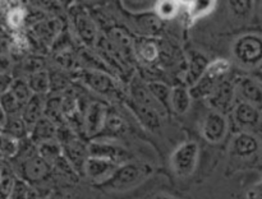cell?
<instances>
[{"instance_id": "6da1fadb", "label": "cell", "mask_w": 262, "mask_h": 199, "mask_svg": "<svg viewBox=\"0 0 262 199\" xmlns=\"http://www.w3.org/2000/svg\"><path fill=\"white\" fill-rule=\"evenodd\" d=\"M154 168L147 162H127L118 166L110 178L100 183L99 188L109 191H124L142 184L152 173Z\"/></svg>"}, {"instance_id": "7a4b0ae2", "label": "cell", "mask_w": 262, "mask_h": 199, "mask_svg": "<svg viewBox=\"0 0 262 199\" xmlns=\"http://www.w3.org/2000/svg\"><path fill=\"white\" fill-rule=\"evenodd\" d=\"M232 54L235 63L246 69H257L262 66V35L245 33L234 41Z\"/></svg>"}, {"instance_id": "3957f363", "label": "cell", "mask_w": 262, "mask_h": 199, "mask_svg": "<svg viewBox=\"0 0 262 199\" xmlns=\"http://www.w3.org/2000/svg\"><path fill=\"white\" fill-rule=\"evenodd\" d=\"M200 147L196 142H186L179 145L170 158L171 168L179 178H188L196 170Z\"/></svg>"}, {"instance_id": "277c9868", "label": "cell", "mask_w": 262, "mask_h": 199, "mask_svg": "<svg viewBox=\"0 0 262 199\" xmlns=\"http://www.w3.org/2000/svg\"><path fill=\"white\" fill-rule=\"evenodd\" d=\"M79 79L84 86L89 87L91 91L102 96L112 97L118 93V86L114 79L106 71L101 70H82L79 73Z\"/></svg>"}, {"instance_id": "5b68a950", "label": "cell", "mask_w": 262, "mask_h": 199, "mask_svg": "<svg viewBox=\"0 0 262 199\" xmlns=\"http://www.w3.org/2000/svg\"><path fill=\"white\" fill-rule=\"evenodd\" d=\"M235 92L237 86L229 78H224L217 83L214 92L209 97V105L214 109V111L225 114L234 106Z\"/></svg>"}, {"instance_id": "8992f818", "label": "cell", "mask_w": 262, "mask_h": 199, "mask_svg": "<svg viewBox=\"0 0 262 199\" xmlns=\"http://www.w3.org/2000/svg\"><path fill=\"white\" fill-rule=\"evenodd\" d=\"M90 157H99L104 160H109L117 165L130 162L133 156L128 152L125 148L120 145L112 144V143L102 142H92L87 148Z\"/></svg>"}, {"instance_id": "52a82bcc", "label": "cell", "mask_w": 262, "mask_h": 199, "mask_svg": "<svg viewBox=\"0 0 262 199\" xmlns=\"http://www.w3.org/2000/svg\"><path fill=\"white\" fill-rule=\"evenodd\" d=\"M228 132V121L224 114L217 111H210L205 116L202 124V137L209 143H220Z\"/></svg>"}, {"instance_id": "ba28073f", "label": "cell", "mask_w": 262, "mask_h": 199, "mask_svg": "<svg viewBox=\"0 0 262 199\" xmlns=\"http://www.w3.org/2000/svg\"><path fill=\"white\" fill-rule=\"evenodd\" d=\"M230 150L235 157L250 158L260 152L261 142L251 132H242L233 138Z\"/></svg>"}, {"instance_id": "9c48e42d", "label": "cell", "mask_w": 262, "mask_h": 199, "mask_svg": "<svg viewBox=\"0 0 262 199\" xmlns=\"http://www.w3.org/2000/svg\"><path fill=\"white\" fill-rule=\"evenodd\" d=\"M233 116H234L235 122L243 129H256L262 122L261 110L243 101L235 105L234 110H233Z\"/></svg>"}, {"instance_id": "30bf717a", "label": "cell", "mask_w": 262, "mask_h": 199, "mask_svg": "<svg viewBox=\"0 0 262 199\" xmlns=\"http://www.w3.org/2000/svg\"><path fill=\"white\" fill-rule=\"evenodd\" d=\"M237 92L243 102L262 110V83L252 77H243L237 82Z\"/></svg>"}, {"instance_id": "8fae6325", "label": "cell", "mask_w": 262, "mask_h": 199, "mask_svg": "<svg viewBox=\"0 0 262 199\" xmlns=\"http://www.w3.org/2000/svg\"><path fill=\"white\" fill-rule=\"evenodd\" d=\"M50 172V163L40 155L27 156L20 166V173L27 181H40Z\"/></svg>"}, {"instance_id": "7c38bea8", "label": "cell", "mask_w": 262, "mask_h": 199, "mask_svg": "<svg viewBox=\"0 0 262 199\" xmlns=\"http://www.w3.org/2000/svg\"><path fill=\"white\" fill-rule=\"evenodd\" d=\"M118 166L120 165H117L109 160H104V158L87 157L86 163H84V173L92 180L99 181L100 184L110 178L112 173L118 168Z\"/></svg>"}, {"instance_id": "4fadbf2b", "label": "cell", "mask_w": 262, "mask_h": 199, "mask_svg": "<svg viewBox=\"0 0 262 199\" xmlns=\"http://www.w3.org/2000/svg\"><path fill=\"white\" fill-rule=\"evenodd\" d=\"M106 120V109L99 101H94L89 105L84 114V128L89 135H96L104 129Z\"/></svg>"}, {"instance_id": "5bb4252c", "label": "cell", "mask_w": 262, "mask_h": 199, "mask_svg": "<svg viewBox=\"0 0 262 199\" xmlns=\"http://www.w3.org/2000/svg\"><path fill=\"white\" fill-rule=\"evenodd\" d=\"M59 31H60V24L55 19H42L41 22L36 23L35 26L31 27V33H32L33 38L38 43L46 46H50L54 42Z\"/></svg>"}, {"instance_id": "9a60e30c", "label": "cell", "mask_w": 262, "mask_h": 199, "mask_svg": "<svg viewBox=\"0 0 262 199\" xmlns=\"http://www.w3.org/2000/svg\"><path fill=\"white\" fill-rule=\"evenodd\" d=\"M56 132H58V129H56L55 124L50 119L42 116L30 129L31 142L38 145L42 144V143L50 142V140H54Z\"/></svg>"}, {"instance_id": "2e32d148", "label": "cell", "mask_w": 262, "mask_h": 199, "mask_svg": "<svg viewBox=\"0 0 262 199\" xmlns=\"http://www.w3.org/2000/svg\"><path fill=\"white\" fill-rule=\"evenodd\" d=\"M45 104L46 102L43 100V96H41V94H33L30 98V101L23 107L22 112H20V116H22L23 121L26 122L28 129H31L43 116Z\"/></svg>"}, {"instance_id": "e0dca14e", "label": "cell", "mask_w": 262, "mask_h": 199, "mask_svg": "<svg viewBox=\"0 0 262 199\" xmlns=\"http://www.w3.org/2000/svg\"><path fill=\"white\" fill-rule=\"evenodd\" d=\"M73 24L82 42L86 43L87 46H94L97 37L96 27H95L94 22L86 14L78 13L73 17Z\"/></svg>"}, {"instance_id": "ac0fdd59", "label": "cell", "mask_w": 262, "mask_h": 199, "mask_svg": "<svg viewBox=\"0 0 262 199\" xmlns=\"http://www.w3.org/2000/svg\"><path fill=\"white\" fill-rule=\"evenodd\" d=\"M210 61L207 60L206 56L201 54L200 51L192 50L189 53V63L188 70H187V82L191 84V87L201 78L206 71Z\"/></svg>"}, {"instance_id": "d6986e66", "label": "cell", "mask_w": 262, "mask_h": 199, "mask_svg": "<svg viewBox=\"0 0 262 199\" xmlns=\"http://www.w3.org/2000/svg\"><path fill=\"white\" fill-rule=\"evenodd\" d=\"M130 110L133 111V114L138 117L141 122H142L145 127L150 128V129H158L161 125L160 122V115L159 111L155 109H150V107H145L142 105L136 104L135 101H130L129 104Z\"/></svg>"}, {"instance_id": "ffe728a7", "label": "cell", "mask_w": 262, "mask_h": 199, "mask_svg": "<svg viewBox=\"0 0 262 199\" xmlns=\"http://www.w3.org/2000/svg\"><path fill=\"white\" fill-rule=\"evenodd\" d=\"M130 94H132V101H135L136 104L156 110V100L148 91L147 84L146 86L142 84L138 78H135L130 83Z\"/></svg>"}, {"instance_id": "44dd1931", "label": "cell", "mask_w": 262, "mask_h": 199, "mask_svg": "<svg viewBox=\"0 0 262 199\" xmlns=\"http://www.w3.org/2000/svg\"><path fill=\"white\" fill-rule=\"evenodd\" d=\"M171 109L177 114H186L191 107L192 97L189 89L186 87H176L171 89Z\"/></svg>"}, {"instance_id": "7402d4cb", "label": "cell", "mask_w": 262, "mask_h": 199, "mask_svg": "<svg viewBox=\"0 0 262 199\" xmlns=\"http://www.w3.org/2000/svg\"><path fill=\"white\" fill-rule=\"evenodd\" d=\"M27 83L30 86L33 94H41L43 96L50 91V76L46 70H38L36 73L30 74L27 77Z\"/></svg>"}, {"instance_id": "603a6c76", "label": "cell", "mask_w": 262, "mask_h": 199, "mask_svg": "<svg viewBox=\"0 0 262 199\" xmlns=\"http://www.w3.org/2000/svg\"><path fill=\"white\" fill-rule=\"evenodd\" d=\"M3 132L13 137L14 139L19 140L27 135L30 129L26 125V122L23 121L20 115H14V116H7V121H5L4 127H3Z\"/></svg>"}, {"instance_id": "cb8c5ba5", "label": "cell", "mask_w": 262, "mask_h": 199, "mask_svg": "<svg viewBox=\"0 0 262 199\" xmlns=\"http://www.w3.org/2000/svg\"><path fill=\"white\" fill-rule=\"evenodd\" d=\"M148 91L154 96V98L161 105L163 110L171 109V89L163 82H151L147 84Z\"/></svg>"}, {"instance_id": "d4e9b609", "label": "cell", "mask_w": 262, "mask_h": 199, "mask_svg": "<svg viewBox=\"0 0 262 199\" xmlns=\"http://www.w3.org/2000/svg\"><path fill=\"white\" fill-rule=\"evenodd\" d=\"M216 3L215 2H189L183 3V7H186V12L188 13V17L192 22L210 14L214 10Z\"/></svg>"}, {"instance_id": "484cf974", "label": "cell", "mask_w": 262, "mask_h": 199, "mask_svg": "<svg viewBox=\"0 0 262 199\" xmlns=\"http://www.w3.org/2000/svg\"><path fill=\"white\" fill-rule=\"evenodd\" d=\"M256 5H257L256 3L247 2V0H238V2L232 0V2L228 3L230 13L239 20L250 19L251 15L255 12Z\"/></svg>"}, {"instance_id": "4316f807", "label": "cell", "mask_w": 262, "mask_h": 199, "mask_svg": "<svg viewBox=\"0 0 262 199\" xmlns=\"http://www.w3.org/2000/svg\"><path fill=\"white\" fill-rule=\"evenodd\" d=\"M9 91L12 92L13 96L18 100V102H19L23 107L26 106V104H27V102L30 101L31 97L33 96L32 91H31L30 86H28L26 79H20V78L14 79Z\"/></svg>"}, {"instance_id": "83f0119b", "label": "cell", "mask_w": 262, "mask_h": 199, "mask_svg": "<svg viewBox=\"0 0 262 199\" xmlns=\"http://www.w3.org/2000/svg\"><path fill=\"white\" fill-rule=\"evenodd\" d=\"M43 116L50 119L54 124L63 122V109H61V98L60 97H51L45 104V111Z\"/></svg>"}, {"instance_id": "f1b7e54d", "label": "cell", "mask_w": 262, "mask_h": 199, "mask_svg": "<svg viewBox=\"0 0 262 199\" xmlns=\"http://www.w3.org/2000/svg\"><path fill=\"white\" fill-rule=\"evenodd\" d=\"M61 151H63V147L58 142H55V140H50V142L42 143V144L38 145V155L43 160L48 161L49 163L58 161L60 158Z\"/></svg>"}, {"instance_id": "f546056e", "label": "cell", "mask_w": 262, "mask_h": 199, "mask_svg": "<svg viewBox=\"0 0 262 199\" xmlns=\"http://www.w3.org/2000/svg\"><path fill=\"white\" fill-rule=\"evenodd\" d=\"M136 50H137L138 55H140L143 60L147 61V63H152V61H155L156 59L159 58V47L156 46L155 42H152V41H141L137 45V47H136Z\"/></svg>"}, {"instance_id": "4dcf8cb0", "label": "cell", "mask_w": 262, "mask_h": 199, "mask_svg": "<svg viewBox=\"0 0 262 199\" xmlns=\"http://www.w3.org/2000/svg\"><path fill=\"white\" fill-rule=\"evenodd\" d=\"M18 151H19V140L5 134L4 132L0 133V155L13 157L17 155Z\"/></svg>"}, {"instance_id": "1f68e13d", "label": "cell", "mask_w": 262, "mask_h": 199, "mask_svg": "<svg viewBox=\"0 0 262 199\" xmlns=\"http://www.w3.org/2000/svg\"><path fill=\"white\" fill-rule=\"evenodd\" d=\"M182 3L177 2H159L155 5V12L161 19H171L178 14Z\"/></svg>"}, {"instance_id": "d6a6232c", "label": "cell", "mask_w": 262, "mask_h": 199, "mask_svg": "<svg viewBox=\"0 0 262 199\" xmlns=\"http://www.w3.org/2000/svg\"><path fill=\"white\" fill-rule=\"evenodd\" d=\"M15 179L12 172L2 171V178H0V199H10L12 198L13 190L15 186Z\"/></svg>"}, {"instance_id": "836d02e7", "label": "cell", "mask_w": 262, "mask_h": 199, "mask_svg": "<svg viewBox=\"0 0 262 199\" xmlns=\"http://www.w3.org/2000/svg\"><path fill=\"white\" fill-rule=\"evenodd\" d=\"M26 10L20 7L9 8L7 10V22L12 28H19L26 22Z\"/></svg>"}, {"instance_id": "e575fe53", "label": "cell", "mask_w": 262, "mask_h": 199, "mask_svg": "<svg viewBox=\"0 0 262 199\" xmlns=\"http://www.w3.org/2000/svg\"><path fill=\"white\" fill-rule=\"evenodd\" d=\"M125 129V122L120 119L119 116L117 115H106V120H105L104 124V129L109 132L110 134H118V133L124 132Z\"/></svg>"}, {"instance_id": "d590c367", "label": "cell", "mask_w": 262, "mask_h": 199, "mask_svg": "<svg viewBox=\"0 0 262 199\" xmlns=\"http://www.w3.org/2000/svg\"><path fill=\"white\" fill-rule=\"evenodd\" d=\"M123 5H124V7H127L128 9H132L133 12H146V10H150V9L155 10L156 3L132 0V2H124L123 3Z\"/></svg>"}, {"instance_id": "8d00e7d4", "label": "cell", "mask_w": 262, "mask_h": 199, "mask_svg": "<svg viewBox=\"0 0 262 199\" xmlns=\"http://www.w3.org/2000/svg\"><path fill=\"white\" fill-rule=\"evenodd\" d=\"M28 194H30V191H28V188L25 181L17 180L15 181L14 190H13L12 198L10 199H27Z\"/></svg>"}, {"instance_id": "74e56055", "label": "cell", "mask_w": 262, "mask_h": 199, "mask_svg": "<svg viewBox=\"0 0 262 199\" xmlns=\"http://www.w3.org/2000/svg\"><path fill=\"white\" fill-rule=\"evenodd\" d=\"M13 81H14V78H13L10 73L0 74V98L9 91L13 84Z\"/></svg>"}, {"instance_id": "f35d334b", "label": "cell", "mask_w": 262, "mask_h": 199, "mask_svg": "<svg viewBox=\"0 0 262 199\" xmlns=\"http://www.w3.org/2000/svg\"><path fill=\"white\" fill-rule=\"evenodd\" d=\"M12 48V40L5 33H0V55H8V51Z\"/></svg>"}, {"instance_id": "ab89813d", "label": "cell", "mask_w": 262, "mask_h": 199, "mask_svg": "<svg viewBox=\"0 0 262 199\" xmlns=\"http://www.w3.org/2000/svg\"><path fill=\"white\" fill-rule=\"evenodd\" d=\"M12 69V59L9 55H0V74L10 73Z\"/></svg>"}, {"instance_id": "60d3db41", "label": "cell", "mask_w": 262, "mask_h": 199, "mask_svg": "<svg viewBox=\"0 0 262 199\" xmlns=\"http://www.w3.org/2000/svg\"><path fill=\"white\" fill-rule=\"evenodd\" d=\"M248 199H262V181L253 185L247 193Z\"/></svg>"}, {"instance_id": "b9f144b4", "label": "cell", "mask_w": 262, "mask_h": 199, "mask_svg": "<svg viewBox=\"0 0 262 199\" xmlns=\"http://www.w3.org/2000/svg\"><path fill=\"white\" fill-rule=\"evenodd\" d=\"M5 121H7V114L4 112V110H3L2 105H0V128L4 127Z\"/></svg>"}, {"instance_id": "7bdbcfd3", "label": "cell", "mask_w": 262, "mask_h": 199, "mask_svg": "<svg viewBox=\"0 0 262 199\" xmlns=\"http://www.w3.org/2000/svg\"><path fill=\"white\" fill-rule=\"evenodd\" d=\"M154 199H173V198L169 195H166V194H158V195H156Z\"/></svg>"}, {"instance_id": "ee69618b", "label": "cell", "mask_w": 262, "mask_h": 199, "mask_svg": "<svg viewBox=\"0 0 262 199\" xmlns=\"http://www.w3.org/2000/svg\"><path fill=\"white\" fill-rule=\"evenodd\" d=\"M257 13H258V18L262 20V3L258 4V8H257Z\"/></svg>"}, {"instance_id": "f6af8a7d", "label": "cell", "mask_w": 262, "mask_h": 199, "mask_svg": "<svg viewBox=\"0 0 262 199\" xmlns=\"http://www.w3.org/2000/svg\"><path fill=\"white\" fill-rule=\"evenodd\" d=\"M258 81H260L261 83H262V71H261V73H260V79H258Z\"/></svg>"}, {"instance_id": "bcb514c9", "label": "cell", "mask_w": 262, "mask_h": 199, "mask_svg": "<svg viewBox=\"0 0 262 199\" xmlns=\"http://www.w3.org/2000/svg\"><path fill=\"white\" fill-rule=\"evenodd\" d=\"M0 178H2V170H0Z\"/></svg>"}, {"instance_id": "7dc6e473", "label": "cell", "mask_w": 262, "mask_h": 199, "mask_svg": "<svg viewBox=\"0 0 262 199\" xmlns=\"http://www.w3.org/2000/svg\"><path fill=\"white\" fill-rule=\"evenodd\" d=\"M0 33H2V28H0Z\"/></svg>"}]
</instances>
